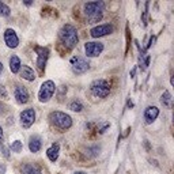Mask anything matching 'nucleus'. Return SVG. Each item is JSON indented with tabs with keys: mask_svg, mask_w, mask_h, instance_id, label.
Masks as SVG:
<instances>
[{
	"mask_svg": "<svg viewBox=\"0 0 174 174\" xmlns=\"http://www.w3.org/2000/svg\"><path fill=\"white\" fill-rule=\"evenodd\" d=\"M59 38H60L61 45L64 46L65 49H68V50L74 49L75 46L78 45V41H79L76 27L69 25V23L64 25V26L61 27V30H60V33H59Z\"/></svg>",
	"mask_w": 174,
	"mask_h": 174,
	"instance_id": "1",
	"label": "nucleus"
},
{
	"mask_svg": "<svg viewBox=\"0 0 174 174\" xmlns=\"http://www.w3.org/2000/svg\"><path fill=\"white\" fill-rule=\"evenodd\" d=\"M103 11H105V3L103 2H88L84 4V15H86L87 23H97L102 19Z\"/></svg>",
	"mask_w": 174,
	"mask_h": 174,
	"instance_id": "2",
	"label": "nucleus"
},
{
	"mask_svg": "<svg viewBox=\"0 0 174 174\" xmlns=\"http://www.w3.org/2000/svg\"><path fill=\"white\" fill-rule=\"evenodd\" d=\"M49 121L55 128H57L59 131H61V132L68 131V129L72 126L71 116L67 114V113H64V112H59V110L50 113L49 114Z\"/></svg>",
	"mask_w": 174,
	"mask_h": 174,
	"instance_id": "3",
	"label": "nucleus"
},
{
	"mask_svg": "<svg viewBox=\"0 0 174 174\" xmlns=\"http://www.w3.org/2000/svg\"><path fill=\"white\" fill-rule=\"evenodd\" d=\"M91 94L98 98H106L110 94V83L105 79H98L94 80L90 86Z\"/></svg>",
	"mask_w": 174,
	"mask_h": 174,
	"instance_id": "4",
	"label": "nucleus"
},
{
	"mask_svg": "<svg viewBox=\"0 0 174 174\" xmlns=\"http://www.w3.org/2000/svg\"><path fill=\"white\" fill-rule=\"evenodd\" d=\"M56 91V84L53 80H46L42 84H41V88L38 91V99L40 102H48L50 101V98L53 97V94H55Z\"/></svg>",
	"mask_w": 174,
	"mask_h": 174,
	"instance_id": "5",
	"label": "nucleus"
},
{
	"mask_svg": "<svg viewBox=\"0 0 174 174\" xmlns=\"http://www.w3.org/2000/svg\"><path fill=\"white\" fill-rule=\"evenodd\" d=\"M71 65H72L74 74H76V75L84 74V72H87L88 68H90V63L84 57H80V56H74V57L71 59Z\"/></svg>",
	"mask_w": 174,
	"mask_h": 174,
	"instance_id": "6",
	"label": "nucleus"
},
{
	"mask_svg": "<svg viewBox=\"0 0 174 174\" xmlns=\"http://www.w3.org/2000/svg\"><path fill=\"white\" fill-rule=\"evenodd\" d=\"M114 31V26L112 23H105V25H98L90 30V36L93 38H99V37H105L107 34H112Z\"/></svg>",
	"mask_w": 174,
	"mask_h": 174,
	"instance_id": "7",
	"label": "nucleus"
},
{
	"mask_svg": "<svg viewBox=\"0 0 174 174\" xmlns=\"http://www.w3.org/2000/svg\"><path fill=\"white\" fill-rule=\"evenodd\" d=\"M103 50V44L102 42H86L84 44V52H86L87 57H97L102 53Z\"/></svg>",
	"mask_w": 174,
	"mask_h": 174,
	"instance_id": "8",
	"label": "nucleus"
},
{
	"mask_svg": "<svg viewBox=\"0 0 174 174\" xmlns=\"http://www.w3.org/2000/svg\"><path fill=\"white\" fill-rule=\"evenodd\" d=\"M34 121H36V110L33 107L25 109L21 113V124L23 128H30L34 124Z\"/></svg>",
	"mask_w": 174,
	"mask_h": 174,
	"instance_id": "9",
	"label": "nucleus"
},
{
	"mask_svg": "<svg viewBox=\"0 0 174 174\" xmlns=\"http://www.w3.org/2000/svg\"><path fill=\"white\" fill-rule=\"evenodd\" d=\"M14 97L17 99V102L19 105H25L30 101V95H29V91L25 86H17L14 91Z\"/></svg>",
	"mask_w": 174,
	"mask_h": 174,
	"instance_id": "10",
	"label": "nucleus"
},
{
	"mask_svg": "<svg viewBox=\"0 0 174 174\" xmlns=\"http://www.w3.org/2000/svg\"><path fill=\"white\" fill-rule=\"evenodd\" d=\"M37 67H38L40 72H42L45 69V65H46V61H48V57H49V49L48 48H37Z\"/></svg>",
	"mask_w": 174,
	"mask_h": 174,
	"instance_id": "11",
	"label": "nucleus"
},
{
	"mask_svg": "<svg viewBox=\"0 0 174 174\" xmlns=\"http://www.w3.org/2000/svg\"><path fill=\"white\" fill-rule=\"evenodd\" d=\"M4 41H6L8 48H11V49L17 48V46L19 45V38H18L17 33L12 29H7L4 31Z\"/></svg>",
	"mask_w": 174,
	"mask_h": 174,
	"instance_id": "12",
	"label": "nucleus"
},
{
	"mask_svg": "<svg viewBox=\"0 0 174 174\" xmlns=\"http://www.w3.org/2000/svg\"><path fill=\"white\" fill-rule=\"evenodd\" d=\"M159 116V109L157 106H148L144 110V121L145 124H153Z\"/></svg>",
	"mask_w": 174,
	"mask_h": 174,
	"instance_id": "13",
	"label": "nucleus"
},
{
	"mask_svg": "<svg viewBox=\"0 0 174 174\" xmlns=\"http://www.w3.org/2000/svg\"><path fill=\"white\" fill-rule=\"evenodd\" d=\"M19 74L21 76L25 79V80L27 82H33L34 79H36V72L33 71V68H30L29 65H22L21 69H19Z\"/></svg>",
	"mask_w": 174,
	"mask_h": 174,
	"instance_id": "14",
	"label": "nucleus"
},
{
	"mask_svg": "<svg viewBox=\"0 0 174 174\" xmlns=\"http://www.w3.org/2000/svg\"><path fill=\"white\" fill-rule=\"evenodd\" d=\"M42 147V140L38 135H33L30 137V141H29V150L31 153H38Z\"/></svg>",
	"mask_w": 174,
	"mask_h": 174,
	"instance_id": "15",
	"label": "nucleus"
},
{
	"mask_svg": "<svg viewBox=\"0 0 174 174\" xmlns=\"http://www.w3.org/2000/svg\"><path fill=\"white\" fill-rule=\"evenodd\" d=\"M59 153H60V145L57 143L52 144L50 147L48 148V151H46V155H48L49 160L50 162H56L59 158Z\"/></svg>",
	"mask_w": 174,
	"mask_h": 174,
	"instance_id": "16",
	"label": "nucleus"
},
{
	"mask_svg": "<svg viewBox=\"0 0 174 174\" xmlns=\"http://www.w3.org/2000/svg\"><path fill=\"white\" fill-rule=\"evenodd\" d=\"M21 67H22L21 59L18 57L17 55H12L10 57V69H11V72H12V74H18Z\"/></svg>",
	"mask_w": 174,
	"mask_h": 174,
	"instance_id": "17",
	"label": "nucleus"
},
{
	"mask_svg": "<svg viewBox=\"0 0 174 174\" xmlns=\"http://www.w3.org/2000/svg\"><path fill=\"white\" fill-rule=\"evenodd\" d=\"M21 173H22V174H42L38 167L34 166V164H31V163H25V164H22Z\"/></svg>",
	"mask_w": 174,
	"mask_h": 174,
	"instance_id": "18",
	"label": "nucleus"
},
{
	"mask_svg": "<svg viewBox=\"0 0 174 174\" xmlns=\"http://www.w3.org/2000/svg\"><path fill=\"white\" fill-rule=\"evenodd\" d=\"M160 103L167 107V109H170L172 107V103H173V98H172V94L169 93V91H164L162 94V97H160Z\"/></svg>",
	"mask_w": 174,
	"mask_h": 174,
	"instance_id": "19",
	"label": "nucleus"
},
{
	"mask_svg": "<svg viewBox=\"0 0 174 174\" xmlns=\"http://www.w3.org/2000/svg\"><path fill=\"white\" fill-rule=\"evenodd\" d=\"M99 145H91V147H87L86 148V155L87 158H94L99 154Z\"/></svg>",
	"mask_w": 174,
	"mask_h": 174,
	"instance_id": "20",
	"label": "nucleus"
},
{
	"mask_svg": "<svg viewBox=\"0 0 174 174\" xmlns=\"http://www.w3.org/2000/svg\"><path fill=\"white\" fill-rule=\"evenodd\" d=\"M69 109H71L72 112H78L79 113V112L83 110V103H82L79 99H74L71 103H69Z\"/></svg>",
	"mask_w": 174,
	"mask_h": 174,
	"instance_id": "21",
	"label": "nucleus"
},
{
	"mask_svg": "<svg viewBox=\"0 0 174 174\" xmlns=\"http://www.w3.org/2000/svg\"><path fill=\"white\" fill-rule=\"evenodd\" d=\"M11 151L12 153H22V150H23V144H22V141L19 140H15L14 143L11 144Z\"/></svg>",
	"mask_w": 174,
	"mask_h": 174,
	"instance_id": "22",
	"label": "nucleus"
},
{
	"mask_svg": "<svg viewBox=\"0 0 174 174\" xmlns=\"http://www.w3.org/2000/svg\"><path fill=\"white\" fill-rule=\"evenodd\" d=\"M11 14V10L7 4H4L3 2H0V15L2 17H8Z\"/></svg>",
	"mask_w": 174,
	"mask_h": 174,
	"instance_id": "23",
	"label": "nucleus"
},
{
	"mask_svg": "<svg viewBox=\"0 0 174 174\" xmlns=\"http://www.w3.org/2000/svg\"><path fill=\"white\" fill-rule=\"evenodd\" d=\"M110 126L109 122H103V124H98L97 125V132L98 133H105L106 132V129Z\"/></svg>",
	"mask_w": 174,
	"mask_h": 174,
	"instance_id": "24",
	"label": "nucleus"
},
{
	"mask_svg": "<svg viewBox=\"0 0 174 174\" xmlns=\"http://www.w3.org/2000/svg\"><path fill=\"white\" fill-rule=\"evenodd\" d=\"M148 6H150V3H145V10L143 12V18H141V22H143V26H147V17H148Z\"/></svg>",
	"mask_w": 174,
	"mask_h": 174,
	"instance_id": "25",
	"label": "nucleus"
},
{
	"mask_svg": "<svg viewBox=\"0 0 174 174\" xmlns=\"http://www.w3.org/2000/svg\"><path fill=\"white\" fill-rule=\"evenodd\" d=\"M7 90H6V87L3 86V84H0V97L2 98H7Z\"/></svg>",
	"mask_w": 174,
	"mask_h": 174,
	"instance_id": "26",
	"label": "nucleus"
},
{
	"mask_svg": "<svg viewBox=\"0 0 174 174\" xmlns=\"http://www.w3.org/2000/svg\"><path fill=\"white\" fill-rule=\"evenodd\" d=\"M2 151H3V155H4L6 158H10V154H8V148H7V147H4V145H3V147H2Z\"/></svg>",
	"mask_w": 174,
	"mask_h": 174,
	"instance_id": "27",
	"label": "nucleus"
},
{
	"mask_svg": "<svg viewBox=\"0 0 174 174\" xmlns=\"http://www.w3.org/2000/svg\"><path fill=\"white\" fill-rule=\"evenodd\" d=\"M155 40H157V38H155V37L153 36V37H151V38H150V42H148V45H147V49L148 48H150V46L151 45H154V42H155Z\"/></svg>",
	"mask_w": 174,
	"mask_h": 174,
	"instance_id": "28",
	"label": "nucleus"
},
{
	"mask_svg": "<svg viewBox=\"0 0 174 174\" xmlns=\"http://www.w3.org/2000/svg\"><path fill=\"white\" fill-rule=\"evenodd\" d=\"M3 140H4V135H3V128L0 126V144H3Z\"/></svg>",
	"mask_w": 174,
	"mask_h": 174,
	"instance_id": "29",
	"label": "nucleus"
},
{
	"mask_svg": "<svg viewBox=\"0 0 174 174\" xmlns=\"http://www.w3.org/2000/svg\"><path fill=\"white\" fill-rule=\"evenodd\" d=\"M135 74H136V67L132 68V71H131V78H135Z\"/></svg>",
	"mask_w": 174,
	"mask_h": 174,
	"instance_id": "30",
	"label": "nucleus"
},
{
	"mask_svg": "<svg viewBox=\"0 0 174 174\" xmlns=\"http://www.w3.org/2000/svg\"><path fill=\"white\" fill-rule=\"evenodd\" d=\"M3 173H4V166L0 167V174H3Z\"/></svg>",
	"mask_w": 174,
	"mask_h": 174,
	"instance_id": "31",
	"label": "nucleus"
},
{
	"mask_svg": "<svg viewBox=\"0 0 174 174\" xmlns=\"http://www.w3.org/2000/svg\"><path fill=\"white\" fill-rule=\"evenodd\" d=\"M2 72H3V64H2V61H0V75H2Z\"/></svg>",
	"mask_w": 174,
	"mask_h": 174,
	"instance_id": "32",
	"label": "nucleus"
},
{
	"mask_svg": "<svg viewBox=\"0 0 174 174\" xmlns=\"http://www.w3.org/2000/svg\"><path fill=\"white\" fill-rule=\"evenodd\" d=\"M74 174H86V173H84V172H75Z\"/></svg>",
	"mask_w": 174,
	"mask_h": 174,
	"instance_id": "33",
	"label": "nucleus"
}]
</instances>
